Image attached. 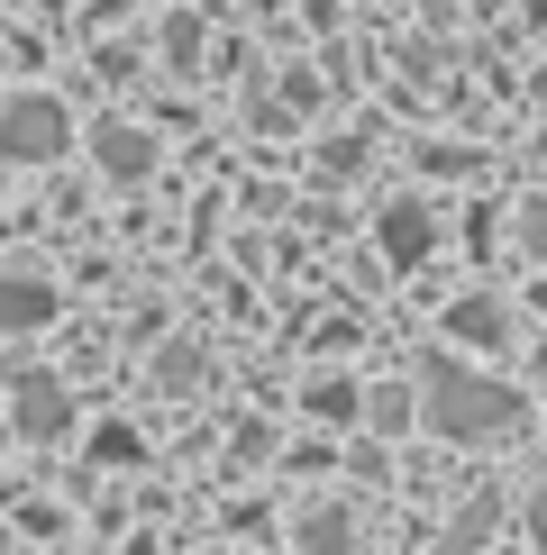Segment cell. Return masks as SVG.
Masks as SVG:
<instances>
[{"instance_id": "cell-1", "label": "cell", "mask_w": 547, "mask_h": 555, "mask_svg": "<svg viewBox=\"0 0 547 555\" xmlns=\"http://www.w3.org/2000/svg\"><path fill=\"white\" fill-rule=\"evenodd\" d=\"M420 420L438 428V437L484 447V437H511V428H520V391L493 383V374H474V364H456V356H429V374H420Z\"/></svg>"}, {"instance_id": "cell-2", "label": "cell", "mask_w": 547, "mask_h": 555, "mask_svg": "<svg viewBox=\"0 0 547 555\" xmlns=\"http://www.w3.org/2000/svg\"><path fill=\"white\" fill-rule=\"evenodd\" d=\"M74 146V128H64V109L46 101V91H18L10 109H0V155L10 165H46V155Z\"/></svg>"}, {"instance_id": "cell-3", "label": "cell", "mask_w": 547, "mask_h": 555, "mask_svg": "<svg viewBox=\"0 0 547 555\" xmlns=\"http://www.w3.org/2000/svg\"><path fill=\"white\" fill-rule=\"evenodd\" d=\"M10 420H18V437H64L74 428V401H64L55 374H18L10 383Z\"/></svg>"}, {"instance_id": "cell-4", "label": "cell", "mask_w": 547, "mask_h": 555, "mask_svg": "<svg viewBox=\"0 0 547 555\" xmlns=\"http://www.w3.org/2000/svg\"><path fill=\"white\" fill-rule=\"evenodd\" d=\"M429 237H438V228H429V210H420V201H393V210H383V256H393L402 273L429 256Z\"/></svg>"}, {"instance_id": "cell-5", "label": "cell", "mask_w": 547, "mask_h": 555, "mask_svg": "<svg viewBox=\"0 0 547 555\" xmlns=\"http://www.w3.org/2000/svg\"><path fill=\"white\" fill-rule=\"evenodd\" d=\"M91 155H101L119 182H137V173H155V137H137V128H101L91 137Z\"/></svg>"}, {"instance_id": "cell-6", "label": "cell", "mask_w": 547, "mask_h": 555, "mask_svg": "<svg viewBox=\"0 0 547 555\" xmlns=\"http://www.w3.org/2000/svg\"><path fill=\"white\" fill-rule=\"evenodd\" d=\"M493 528H501V492H474V501H466V519H456L447 538H438V555H474V546L493 538Z\"/></svg>"}, {"instance_id": "cell-7", "label": "cell", "mask_w": 547, "mask_h": 555, "mask_svg": "<svg viewBox=\"0 0 547 555\" xmlns=\"http://www.w3.org/2000/svg\"><path fill=\"white\" fill-rule=\"evenodd\" d=\"M0 310H10V319H0V328H46V310H55V292H46L37 273H18V283L0 292Z\"/></svg>"}, {"instance_id": "cell-8", "label": "cell", "mask_w": 547, "mask_h": 555, "mask_svg": "<svg viewBox=\"0 0 547 555\" xmlns=\"http://www.w3.org/2000/svg\"><path fill=\"white\" fill-rule=\"evenodd\" d=\"M292 538H302V555H356V546H347V511H310Z\"/></svg>"}, {"instance_id": "cell-9", "label": "cell", "mask_w": 547, "mask_h": 555, "mask_svg": "<svg viewBox=\"0 0 547 555\" xmlns=\"http://www.w3.org/2000/svg\"><path fill=\"white\" fill-rule=\"evenodd\" d=\"M447 328H456V337H474V346H493V337H501V310H493V300H456Z\"/></svg>"}, {"instance_id": "cell-10", "label": "cell", "mask_w": 547, "mask_h": 555, "mask_svg": "<svg viewBox=\"0 0 547 555\" xmlns=\"http://www.w3.org/2000/svg\"><path fill=\"white\" fill-rule=\"evenodd\" d=\"M365 420H374V428H402V420H410V391H402V383H383L374 401H365Z\"/></svg>"}, {"instance_id": "cell-11", "label": "cell", "mask_w": 547, "mask_h": 555, "mask_svg": "<svg viewBox=\"0 0 547 555\" xmlns=\"http://www.w3.org/2000/svg\"><path fill=\"white\" fill-rule=\"evenodd\" d=\"M310 410H319V420H347L356 391H347V383H310Z\"/></svg>"}, {"instance_id": "cell-12", "label": "cell", "mask_w": 547, "mask_h": 555, "mask_svg": "<svg viewBox=\"0 0 547 555\" xmlns=\"http://www.w3.org/2000/svg\"><path fill=\"white\" fill-rule=\"evenodd\" d=\"M91 455H101V465H137V437L128 428H101V437H91Z\"/></svg>"}, {"instance_id": "cell-13", "label": "cell", "mask_w": 547, "mask_h": 555, "mask_svg": "<svg viewBox=\"0 0 547 555\" xmlns=\"http://www.w3.org/2000/svg\"><path fill=\"white\" fill-rule=\"evenodd\" d=\"M530 538L547 546V492H530Z\"/></svg>"}, {"instance_id": "cell-14", "label": "cell", "mask_w": 547, "mask_h": 555, "mask_svg": "<svg viewBox=\"0 0 547 555\" xmlns=\"http://www.w3.org/2000/svg\"><path fill=\"white\" fill-rule=\"evenodd\" d=\"M520 10H530V18H547V0H520Z\"/></svg>"}, {"instance_id": "cell-15", "label": "cell", "mask_w": 547, "mask_h": 555, "mask_svg": "<svg viewBox=\"0 0 547 555\" xmlns=\"http://www.w3.org/2000/svg\"><path fill=\"white\" fill-rule=\"evenodd\" d=\"M538 374H547V346H538Z\"/></svg>"}]
</instances>
